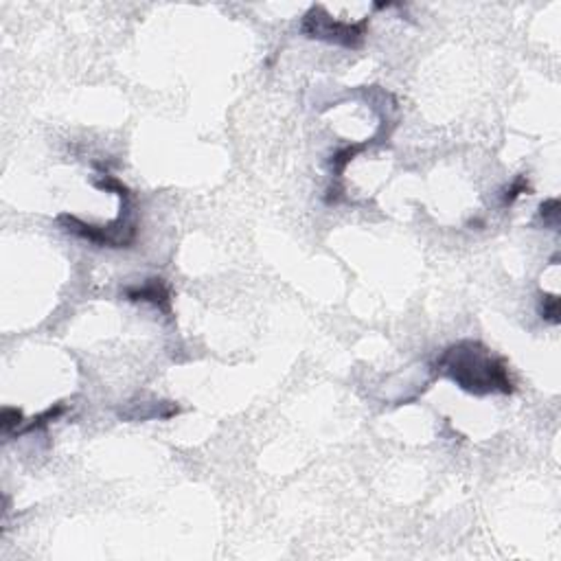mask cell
Returning <instances> with one entry per match:
<instances>
[{
  "instance_id": "obj_4",
  "label": "cell",
  "mask_w": 561,
  "mask_h": 561,
  "mask_svg": "<svg viewBox=\"0 0 561 561\" xmlns=\"http://www.w3.org/2000/svg\"><path fill=\"white\" fill-rule=\"evenodd\" d=\"M542 318L550 320L553 325L559 323V300H557V296H544V300H542Z\"/></svg>"
},
{
  "instance_id": "obj_6",
  "label": "cell",
  "mask_w": 561,
  "mask_h": 561,
  "mask_svg": "<svg viewBox=\"0 0 561 561\" xmlns=\"http://www.w3.org/2000/svg\"><path fill=\"white\" fill-rule=\"evenodd\" d=\"M542 217L548 219L553 226L557 224V217H559V202H557V199H548V202L542 204Z\"/></svg>"
},
{
  "instance_id": "obj_3",
  "label": "cell",
  "mask_w": 561,
  "mask_h": 561,
  "mask_svg": "<svg viewBox=\"0 0 561 561\" xmlns=\"http://www.w3.org/2000/svg\"><path fill=\"white\" fill-rule=\"evenodd\" d=\"M130 300H143V303H154L156 307L169 312V290L163 283V278H149L145 285L130 288L125 292Z\"/></svg>"
},
{
  "instance_id": "obj_1",
  "label": "cell",
  "mask_w": 561,
  "mask_h": 561,
  "mask_svg": "<svg viewBox=\"0 0 561 561\" xmlns=\"http://www.w3.org/2000/svg\"><path fill=\"white\" fill-rule=\"evenodd\" d=\"M436 369L463 390L474 395H487L495 390L513 393L507 364L493 357L480 343H471V340L450 347L438 357Z\"/></svg>"
},
{
  "instance_id": "obj_5",
  "label": "cell",
  "mask_w": 561,
  "mask_h": 561,
  "mask_svg": "<svg viewBox=\"0 0 561 561\" xmlns=\"http://www.w3.org/2000/svg\"><path fill=\"white\" fill-rule=\"evenodd\" d=\"M526 191H529L526 180H524V178H519L517 183L507 191V195H505V204H513V202H515V197H517V195H522V193H526Z\"/></svg>"
},
{
  "instance_id": "obj_2",
  "label": "cell",
  "mask_w": 561,
  "mask_h": 561,
  "mask_svg": "<svg viewBox=\"0 0 561 561\" xmlns=\"http://www.w3.org/2000/svg\"><path fill=\"white\" fill-rule=\"evenodd\" d=\"M300 29H303V33L307 37L327 39V42H333V44L355 49V47L362 44V39L366 35V20H359V23H355V25L335 23L331 16H327L323 11V7H312L305 13Z\"/></svg>"
}]
</instances>
